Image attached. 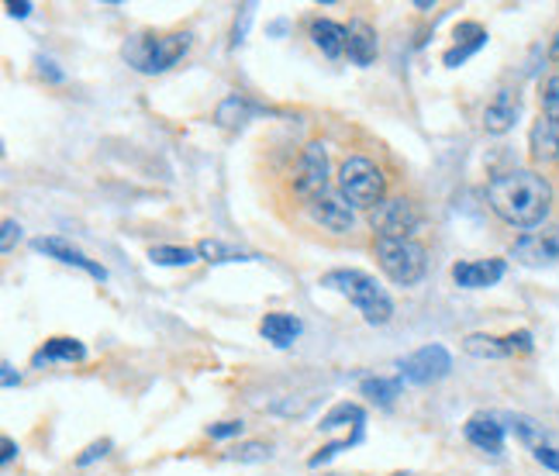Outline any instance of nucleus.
<instances>
[{
  "label": "nucleus",
  "mask_w": 559,
  "mask_h": 476,
  "mask_svg": "<svg viewBox=\"0 0 559 476\" xmlns=\"http://www.w3.org/2000/svg\"><path fill=\"white\" fill-rule=\"evenodd\" d=\"M321 287H329V290L346 297L367 324H386L394 318L391 294H386L377 279L362 270H329L325 276H321Z\"/></svg>",
  "instance_id": "obj_2"
},
{
  "label": "nucleus",
  "mask_w": 559,
  "mask_h": 476,
  "mask_svg": "<svg viewBox=\"0 0 559 476\" xmlns=\"http://www.w3.org/2000/svg\"><path fill=\"white\" fill-rule=\"evenodd\" d=\"M487 201L498 218L514 228H539L549 218L552 187L532 169H511L487 183Z\"/></svg>",
  "instance_id": "obj_1"
},
{
  "label": "nucleus",
  "mask_w": 559,
  "mask_h": 476,
  "mask_svg": "<svg viewBox=\"0 0 559 476\" xmlns=\"http://www.w3.org/2000/svg\"><path fill=\"white\" fill-rule=\"evenodd\" d=\"M484 46H487V32L477 25V21H466V25L456 28V46L442 56V62H445L449 70H456V67H463V62H466L473 52H480Z\"/></svg>",
  "instance_id": "obj_18"
},
{
  "label": "nucleus",
  "mask_w": 559,
  "mask_h": 476,
  "mask_svg": "<svg viewBox=\"0 0 559 476\" xmlns=\"http://www.w3.org/2000/svg\"><path fill=\"white\" fill-rule=\"evenodd\" d=\"M0 449H4V452H0V463L11 466V463H14V456H17V442H14L11 436H4V442H0Z\"/></svg>",
  "instance_id": "obj_39"
},
{
  "label": "nucleus",
  "mask_w": 559,
  "mask_h": 476,
  "mask_svg": "<svg viewBox=\"0 0 559 476\" xmlns=\"http://www.w3.org/2000/svg\"><path fill=\"white\" fill-rule=\"evenodd\" d=\"M225 460L231 463H266L270 460V445L266 442H242L231 452H225Z\"/></svg>",
  "instance_id": "obj_29"
},
{
  "label": "nucleus",
  "mask_w": 559,
  "mask_h": 476,
  "mask_svg": "<svg viewBox=\"0 0 559 476\" xmlns=\"http://www.w3.org/2000/svg\"><path fill=\"white\" fill-rule=\"evenodd\" d=\"M356 442H362V428H356L353 436H346V439H338V442H332V445H325V449H318L314 456L308 460V466L314 469V466H321V463H329V460H335L338 452H346V449H353Z\"/></svg>",
  "instance_id": "obj_30"
},
{
  "label": "nucleus",
  "mask_w": 559,
  "mask_h": 476,
  "mask_svg": "<svg viewBox=\"0 0 559 476\" xmlns=\"http://www.w3.org/2000/svg\"><path fill=\"white\" fill-rule=\"evenodd\" d=\"M508 345H511V353H532L535 349L532 332H514V335H508Z\"/></svg>",
  "instance_id": "obj_36"
},
{
  "label": "nucleus",
  "mask_w": 559,
  "mask_h": 476,
  "mask_svg": "<svg viewBox=\"0 0 559 476\" xmlns=\"http://www.w3.org/2000/svg\"><path fill=\"white\" fill-rule=\"evenodd\" d=\"M0 231H4V235H0V252H11L14 249V242H17V238H21V225L14 222V218H8L4 222V228H0Z\"/></svg>",
  "instance_id": "obj_34"
},
{
  "label": "nucleus",
  "mask_w": 559,
  "mask_h": 476,
  "mask_svg": "<svg viewBox=\"0 0 559 476\" xmlns=\"http://www.w3.org/2000/svg\"><path fill=\"white\" fill-rule=\"evenodd\" d=\"M543 121L549 124V132L559 145V76H549L543 86Z\"/></svg>",
  "instance_id": "obj_27"
},
{
  "label": "nucleus",
  "mask_w": 559,
  "mask_h": 476,
  "mask_svg": "<svg viewBox=\"0 0 559 476\" xmlns=\"http://www.w3.org/2000/svg\"><path fill=\"white\" fill-rule=\"evenodd\" d=\"M386 180L373 159L367 156H349L338 169V193L346 198L353 207H377L383 201Z\"/></svg>",
  "instance_id": "obj_5"
},
{
  "label": "nucleus",
  "mask_w": 559,
  "mask_h": 476,
  "mask_svg": "<svg viewBox=\"0 0 559 476\" xmlns=\"http://www.w3.org/2000/svg\"><path fill=\"white\" fill-rule=\"evenodd\" d=\"M263 115V107L260 104H252L249 97H242V94H231V97H225L222 104H218V124L222 128H246L252 118H260Z\"/></svg>",
  "instance_id": "obj_20"
},
{
  "label": "nucleus",
  "mask_w": 559,
  "mask_h": 476,
  "mask_svg": "<svg viewBox=\"0 0 559 476\" xmlns=\"http://www.w3.org/2000/svg\"><path fill=\"white\" fill-rule=\"evenodd\" d=\"M294 190L305 204L318 201L321 193H329V148L321 142L305 145V153H300L294 169Z\"/></svg>",
  "instance_id": "obj_7"
},
{
  "label": "nucleus",
  "mask_w": 559,
  "mask_h": 476,
  "mask_svg": "<svg viewBox=\"0 0 559 476\" xmlns=\"http://www.w3.org/2000/svg\"><path fill=\"white\" fill-rule=\"evenodd\" d=\"M311 41L325 52L329 59H342L346 56V41H349V28L338 25V21L329 17H314L311 21Z\"/></svg>",
  "instance_id": "obj_16"
},
{
  "label": "nucleus",
  "mask_w": 559,
  "mask_h": 476,
  "mask_svg": "<svg viewBox=\"0 0 559 476\" xmlns=\"http://www.w3.org/2000/svg\"><path fill=\"white\" fill-rule=\"evenodd\" d=\"M242 14L239 17H235V28H231V46H242V41H246V32H249V21H252V4H246V8H239Z\"/></svg>",
  "instance_id": "obj_33"
},
{
  "label": "nucleus",
  "mask_w": 559,
  "mask_h": 476,
  "mask_svg": "<svg viewBox=\"0 0 559 476\" xmlns=\"http://www.w3.org/2000/svg\"><path fill=\"white\" fill-rule=\"evenodd\" d=\"M508 428L519 436V442H525L528 449H543L546 445V428L535 421V418H525V415H511L508 418Z\"/></svg>",
  "instance_id": "obj_26"
},
{
  "label": "nucleus",
  "mask_w": 559,
  "mask_h": 476,
  "mask_svg": "<svg viewBox=\"0 0 559 476\" xmlns=\"http://www.w3.org/2000/svg\"><path fill=\"white\" fill-rule=\"evenodd\" d=\"M190 35L187 32H174V35H132L124 41V59L128 67H135L145 76H159L169 67L190 52Z\"/></svg>",
  "instance_id": "obj_3"
},
{
  "label": "nucleus",
  "mask_w": 559,
  "mask_h": 476,
  "mask_svg": "<svg viewBox=\"0 0 559 476\" xmlns=\"http://www.w3.org/2000/svg\"><path fill=\"white\" fill-rule=\"evenodd\" d=\"M397 370L407 383H439L453 373V356H449L445 345H421L418 353L401 359Z\"/></svg>",
  "instance_id": "obj_8"
},
{
  "label": "nucleus",
  "mask_w": 559,
  "mask_h": 476,
  "mask_svg": "<svg viewBox=\"0 0 559 476\" xmlns=\"http://www.w3.org/2000/svg\"><path fill=\"white\" fill-rule=\"evenodd\" d=\"M198 249H180V246H153L148 249V263L153 266H190L198 263Z\"/></svg>",
  "instance_id": "obj_25"
},
{
  "label": "nucleus",
  "mask_w": 559,
  "mask_h": 476,
  "mask_svg": "<svg viewBox=\"0 0 559 476\" xmlns=\"http://www.w3.org/2000/svg\"><path fill=\"white\" fill-rule=\"evenodd\" d=\"M377 259H380V270L391 276V284L397 287H415L428 273V252L415 238H407V242L377 238Z\"/></svg>",
  "instance_id": "obj_4"
},
{
  "label": "nucleus",
  "mask_w": 559,
  "mask_h": 476,
  "mask_svg": "<svg viewBox=\"0 0 559 476\" xmlns=\"http://www.w3.org/2000/svg\"><path fill=\"white\" fill-rule=\"evenodd\" d=\"M4 8H8V14H11V17L25 21V17L32 14V8H35V4H32V0H8Z\"/></svg>",
  "instance_id": "obj_38"
},
{
  "label": "nucleus",
  "mask_w": 559,
  "mask_h": 476,
  "mask_svg": "<svg viewBox=\"0 0 559 476\" xmlns=\"http://www.w3.org/2000/svg\"><path fill=\"white\" fill-rule=\"evenodd\" d=\"M87 359V345H83L80 338H49L41 349L32 356V366L35 370H41V366H52V362H83Z\"/></svg>",
  "instance_id": "obj_15"
},
{
  "label": "nucleus",
  "mask_w": 559,
  "mask_h": 476,
  "mask_svg": "<svg viewBox=\"0 0 559 476\" xmlns=\"http://www.w3.org/2000/svg\"><path fill=\"white\" fill-rule=\"evenodd\" d=\"M308 214L314 218V225H321V228L332 231V235H346V231L356 228V207L346 198H342V193H335V190L321 193L318 201H311L308 204Z\"/></svg>",
  "instance_id": "obj_10"
},
{
  "label": "nucleus",
  "mask_w": 559,
  "mask_h": 476,
  "mask_svg": "<svg viewBox=\"0 0 559 476\" xmlns=\"http://www.w3.org/2000/svg\"><path fill=\"white\" fill-rule=\"evenodd\" d=\"M242 428H246L242 421H235V418H231V421L207 425V436H211V439H218V442H225V439H239V436H242Z\"/></svg>",
  "instance_id": "obj_32"
},
{
  "label": "nucleus",
  "mask_w": 559,
  "mask_h": 476,
  "mask_svg": "<svg viewBox=\"0 0 559 476\" xmlns=\"http://www.w3.org/2000/svg\"><path fill=\"white\" fill-rule=\"evenodd\" d=\"M463 349L469 353V356H477V359H504V356H511V345H508V338H493V335H466L463 338Z\"/></svg>",
  "instance_id": "obj_24"
},
{
  "label": "nucleus",
  "mask_w": 559,
  "mask_h": 476,
  "mask_svg": "<svg viewBox=\"0 0 559 476\" xmlns=\"http://www.w3.org/2000/svg\"><path fill=\"white\" fill-rule=\"evenodd\" d=\"M401 386H404L401 377H370V380H362L359 391H362V397L377 401L380 407H391L401 397Z\"/></svg>",
  "instance_id": "obj_23"
},
{
  "label": "nucleus",
  "mask_w": 559,
  "mask_h": 476,
  "mask_svg": "<svg viewBox=\"0 0 559 476\" xmlns=\"http://www.w3.org/2000/svg\"><path fill=\"white\" fill-rule=\"evenodd\" d=\"M370 228L377 231V238L407 242V238H415V231L421 228V211L415 201H407V198H383L370 211Z\"/></svg>",
  "instance_id": "obj_6"
},
{
  "label": "nucleus",
  "mask_w": 559,
  "mask_h": 476,
  "mask_svg": "<svg viewBox=\"0 0 559 476\" xmlns=\"http://www.w3.org/2000/svg\"><path fill=\"white\" fill-rule=\"evenodd\" d=\"M38 73L46 76L49 83H62V80H67V73H62V70L56 67V62H52V59H46V56H38Z\"/></svg>",
  "instance_id": "obj_35"
},
{
  "label": "nucleus",
  "mask_w": 559,
  "mask_h": 476,
  "mask_svg": "<svg viewBox=\"0 0 559 476\" xmlns=\"http://www.w3.org/2000/svg\"><path fill=\"white\" fill-rule=\"evenodd\" d=\"M346 425H353V428H362L367 425V410H362L359 404H353V401H338L325 418H321V431H335V428H346Z\"/></svg>",
  "instance_id": "obj_21"
},
{
  "label": "nucleus",
  "mask_w": 559,
  "mask_h": 476,
  "mask_svg": "<svg viewBox=\"0 0 559 476\" xmlns=\"http://www.w3.org/2000/svg\"><path fill=\"white\" fill-rule=\"evenodd\" d=\"M463 436L473 449L487 452V456H501L504 452V436H508V425L493 415H473L463 425Z\"/></svg>",
  "instance_id": "obj_13"
},
{
  "label": "nucleus",
  "mask_w": 559,
  "mask_h": 476,
  "mask_svg": "<svg viewBox=\"0 0 559 476\" xmlns=\"http://www.w3.org/2000/svg\"><path fill=\"white\" fill-rule=\"evenodd\" d=\"M107 452H111V439H100V442H91L87 449L80 452L76 456V466H91V463H97V460H104Z\"/></svg>",
  "instance_id": "obj_31"
},
{
  "label": "nucleus",
  "mask_w": 559,
  "mask_h": 476,
  "mask_svg": "<svg viewBox=\"0 0 559 476\" xmlns=\"http://www.w3.org/2000/svg\"><path fill=\"white\" fill-rule=\"evenodd\" d=\"M300 329H305V324H300V318L284 314V311H273V314H266V318H263L260 335H263L266 342H273L276 349H287V345H294V342H297Z\"/></svg>",
  "instance_id": "obj_19"
},
{
  "label": "nucleus",
  "mask_w": 559,
  "mask_h": 476,
  "mask_svg": "<svg viewBox=\"0 0 559 476\" xmlns=\"http://www.w3.org/2000/svg\"><path fill=\"white\" fill-rule=\"evenodd\" d=\"M504 273H508L504 259H463V263L453 266V279H456V287H463V290L493 287V284H501Z\"/></svg>",
  "instance_id": "obj_12"
},
{
  "label": "nucleus",
  "mask_w": 559,
  "mask_h": 476,
  "mask_svg": "<svg viewBox=\"0 0 559 476\" xmlns=\"http://www.w3.org/2000/svg\"><path fill=\"white\" fill-rule=\"evenodd\" d=\"M535 460H539L546 469H552V473H559V449H552V445H543V449H535Z\"/></svg>",
  "instance_id": "obj_37"
},
{
  "label": "nucleus",
  "mask_w": 559,
  "mask_h": 476,
  "mask_svg": "<svg viewBox=\"0 0 559 476\" xmlns=\"http://www.w3.org/2000/svg\"><path fill=\"white\" fill-rule=\"evenodd\" d=\"M32 249L41 252V255H49V259H59L62 266H76V270H83L87 276L100 279V284L107 279V270L97 263V259H91L87 252L76 249L73 242H67V238H59V235H41V238H35Z\"/></svg>",
  "instance_id": "obj_11"
},
{
  "label": "nucleus",
  "mask_w": 559,
  "mask_h": 476,
  "mask_svg": "<svg viewBox=\"0 0 559 476\" xmlns=\"http://www.w3.org/2000/svg\"><path fill=\"white\" fill-rule=\"evenodd\" d=\"M511 259H514V263L528 266V270L556 266L559 263V225H546L539 231L522 235L519 242L511 246Z\"/></svg>",
  "instance_id": "obj_9"
},
{
  "label": "nucleus",
  "mask_w": 559,
  "mask_h": 476,
  "mask_svg": "<svg viewBox=\"0 0 559 476\" xmlns=\"http://www.w3.org/2000/svg\"><path fill=\"white\" fill-rule=\"evenodd\" d=\"M0 380H4L8 391H14V386L21 383V377L14 373V366H11V362H0Z\"/></svg>",
  "instance_id": "obj_40"
},
{
  "label": "nucleus",
  "mask_w": 559,
  "mask_h": 476,
  "mask_svg": "<svg viewBox=\"0 0 559 476\" xmlns=\"http://www.w3.org/2000/svg\"><path fill=\"white\" fill-rule=\"evenodd\" d=\"M549 56H552V59H559V32H556V38H552V46H549Z\"/></svg>",
  "instance_id": "obj_41"
},
{
  "label": "nucleus",
  "mask_w": 559,
  "mask_h": 476,
  "mask_svg": "<svg viewBox=\"0 0 559 476\" xmlns=\"http://www.w3.org/2000/svg\"><path fill=\"white\" fill-rule=\"evenodd\" d=\"M380 52V41H377V32L367 25L362 17L349 21V41H346V56L356 62V67H370Z\"/></svg>",
  "instance_id": "obj_17"
},
{
  "label": "nucleus",
  "mask_w": 559,
  "mask_h": 476,
  "mask_svg": "<svg viewBox=\"0 0 559 476\" xmlns=\"http://www.w3.org/2000/svg\"><path fill=\"white\" fill-rule=\"evenodd\" d=\"M198 255L204 259V263H255V259H260V255H252V252L225 246V242H218V238H207V242H201Z\"/></svg>",
  "instance_id": "obj_22"
},
{
  "label": "nucleus",
  "mask_w": 559,
  "mask_h": 476,
  "mask_svg": "<svg viewBox=\"0 0 559 476\" xmlns=\"http://www.w3.org/2000/svg\"><path fill=\"white\" fill-rule=\"evenodd\" d=\"M532 156L539 159V163H549V159L559 156V145H556L552 132H549V124H546L543 118L535 121V128H532Z\"/></svg>",
  "instance_id": "obj_28"
},
{
  "label": "nucleus",
  "mask_w": 559,
  "mask_h": 476,
  "mask_svg": "<svg viewBox=\"0 0 559 476\" xmlns=\"http://www.w3.org/2000/svg\"><path fill=\"white\" fill-rule=\"evenodd\" d=\"M519 118H522V97L504 86V91H498V94H493V100L487 104L484 128L490 135H504V132H511L514 124H519Z\"/></svg>",
  "instance_id": "obj_14"
}]
</instances>
